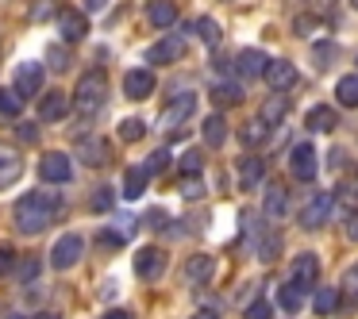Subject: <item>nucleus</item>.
<instances>
[{
	"label": "nucleus",
	"instance_id": "nucleus-1",
	"mask_svg": "<svg viewBox=\"0 0 358 319\" xmlns=\"http://www.w3.org/2000/svg\"><path fill=\"white\" fill-rule=\"evenodd\" d=\"M58 212H62V200H58L55 193L35 188V193L20 196V204H16V227L24 235H39V231H47V227L58 219Z\"/></svg>",
	"mask_w": 358,
	"mask_h": 319
},
{
	"label": "nucleus",
	"instance_id": "nucleus-2",
	"mask_svg": "<svg viewBox=\"0 0 358 319\" xmlns=\"http://www.w3.org/2000/svg\"><path fill=\"white\" fill-rule=\"evenodd\" d=\"M104 96H108V81H104L101 70H93V73H85V77L78 81V93H73L70 104L81 112V116H93V112L104 104Z\"/></svg>",
	"mask_w": 358,
	"mask_h": 319
},
{
	"label": "nucleus",
	"instance_id": "nucleus-3",
	"mask_svg": "<svg viewBox=\"0 0 358 319\" xmlns=\"http://www.w3.org/2000/svg\"><path fill=\"white\" fill-rule=\"evenodd\" d=\"M331 212H335V193H316V196H312V200L301 208V216H296V219H301L304 231H320V227L331 219Z\"/></svg>",
	"mask_w": 358,
	"mask_h": 319
},
{
	"label": "nucleus",
	"instance_id": "nucleus-4",
	"mask_svg": "<svg viewBox=\"0 0 358 319\" xmlns=\"http://www.w3.org/2000/svg\"><path fill=\"white\" fill-rule=\"evenodd\" d=\"M81 254H85V239L81 235H62L50 250V269H73L81 262Z\"/></svg>",
	"mask_w": 358,
	"mask_h": 319
},
{
	"label": "nucleus",
	"instance_id": "nucleus-5",
	"mask_svg": "<svg viewBox=\"0 0 358 319\" xmlns=\"http://www.w3.org/2000/svg\"><path fill=\"white\" fill-rule=\"evenodd\" d=\"M262 77H266V85H270L273 93H289V89L296 85V66L285 62V58H278V62H266Z\"/></svg>",
	"mask_w": 358,
	"mask_h": 319
},
{
	"label": "nucleus",
	"instance_id": "nucleus-6",
	"mask_svg": "<svg viewBox=\"0 0 358 319\" xmlns=\"http://www.w3.org/2000/svg\"><path fill=\"white\" fill-rule=\"evenodd\" d=\"M39 177L47 181V185H66V181L73 177V162H70L66 154H43Z\"/></svg>",
	"mask_w": 358,
	"mask_h": 319
},
{
	"label": "nucleus",
	"instance_id": "nucleus-7",
	"mask_svg": "<svg viewBox=\"0 0 358 319\" xmlns=\"http://www.w3.org/2000/svg\"><path fill=\"white\" fill-rule=\"evenodd\" d=\"M135 273H139L143 281H158V277L166 273V250L143 246L139 254H135Z\"/></svg>",
	"mask_w": 358,
	"mask_h": 319
},
{
	"label": "nucleus",
	"instance_id": "nucleus-8",
	"mask_svg": "<svg viewBox=\"0 0 358 319\" xmlns=\"http://www.w3.org/2000/svg\"><path fill=\"white\" fill-rule=\"evenodd\" d=\"M12 89H16L20 101H27V96H35L43 89V66L39 62H24L16 70V81H12Z\"/></svg>",
	"mask_w": 358,
	"mask_h": 319
},
{
	"label": "nucleus",
	"instance_id": "nucleus-9",
	"mask_svg": "<svg viewBox=\"0 0 358 319\" xmlns=\"http://www.w3.org/2000/svg\"><path fill=\"white\" fill-rule=\"evenodd\" d=\"M289 170L296 181H316V150L308 142H296L293 154H289Z\"/></svg>",
	"mask_w": 358,
	"mask_h": 319
},
{
	"label": "nucleus",
	"instance_id": "nucleus-10",
	"mask_svg": "<svg viewBox=\"0 0 358 319\" xmlns=\"http://www.w3.org/2000/svg\"><path fill=\"white\" fill-rule=\"evenodd\" d=\"M24 177V154L16 147H0V193Z\"/></svg>",
	"mask_w": 358,
	"mask_h": 319
},
{
	"label": "nucleus",
	"instance_id": "nucleus-11",
	"mask_svg": "<svg viewBox=\"0 0 358 319\" xmlns=\"http://www.w3.org/2000/svg\"><path fill=\"white\" fill-rule=\"evenodd\" d=\"M181 54H185V43H181L178 35H170V39L155 43V47L147 50V62H150V66H173Z\"/></svg>",
	"mask_w": 358,
	"mask_h": 319
},
{
	"label": "nucleus",
	"instance_id": "nucleus-12",
	"mask_svg": "<svg viewBox=\"0 0 358 319\" xmlns=\"http://www.w3.org/2000/svg\"><path fill=\"white\" fill-rule=\"evenodd\" d=\"M196 112V96L193 93H181V96H173L170 104H166V112H162V124L166 127H181L189 116Z\"/></svg>",
	"mask_w": 358,
	"mask_h": 319
},
{
	"label": "nucleus",
	"instance_id": "nucleus-13",
	"mask_svg": "<svg viewBox=\"0 0 358 319\" xmlns=\"http://www.w3.org/2000/svg\"><path fill=\"white\" fill-rule=\"evenodd\" d=\"M124 93H127V101H147V96L155 93V73L150 70H127Z\"/></svg>",
	"mask_w": 358,
	"mask_h": 319
},
{
	"label": "nucleus",
	"instance_id": "nucleus-14",
	"mask_svg": "<svg viewBox=\"0 0 358 319\" xmlns=\"http://www.w3.org/2000/svg\"><path fill=\"white\" fill-rule=\"evenodd\" d=\"M212 273H216V262H212L208 254H193V258L185 262V281H189L193 288L208 285V281H212Z\"/></svg>",
	"mask_w": 358,
	"mask_h": 319
},
{
	"label": "nucleus",
	"instance_id": "nucleus-15",
	"mask_svg": "<svg viewBox=\"0 0 358 319\" xmlns=\"http://www.w3.org/2000/svg\"><path fill=\"white\" fill-rule=\"evenodd\" d=\"M78 158L96 170V165H108L112 162V150H108V142H104V139H81L78 142Z\"/></svg>",
	"mask_w": 358,
	"mask_h": 319
},
{
	"label": "nucleus",
	"instance_id": "nucleus-16",
	"mask_svg": "<svg viewBox=\"0 0 358 319\" xmlns=\"http://www.w3.org/2000/svg\"><path fill=\"white\" fill-rule=\"evenodd\" d=\"M70 108H73V104L66 101V93H47L39 101V116L47 119V124H62V119L70 116Z\"/></svg>",
	"mask_w": 358,
	"mask_h": 319
},
{
	"label": "nucleus",
	"instance_id": "nucleus-17",
	"mask_svg": "<svg viewBox=\"0 0 358 319\" xmlns=\"http://www.w3.org/2000/svg\"><path fill=\"white\" fill-rule=\"evenodd\" d=\"M58 31H62L66 43H81L89 35V20L81 16V12H62V16H58Z\"/></svg>",
	"mask_w": 358,
	"mask_h": 319
},
{
	"label": "nucleus",
	"instance_id": "nucleus-18",
	"mask_svg": "<svg viewBox=\"0 0 358 319\" xmlns=\"http://www.w3.org/2000/svg\"><path fill=\"white\" fill-rule=\"evenodd\" d=\"M262 212H266L270 219H285V216H289V188H285V185H270V188H266Z\"/></svg>",
	"mask_w": 358,
	"mask_h": 319
},
{
	"label": "nucleus",
	"instance_id": "nucleus-19",
	"mask_svg": "<svg viewBox=\"0 0 358 319\" xmlns=\"http://www.w3.org/2000/svg\"><path fill=\"white\" fill-rule=\"evenodd\" d=\"M293 281H296V285H301V288H312V285H316V277H320V258L316 254H301V258H296V262H293Z\"/></svg>",
	"mask_w": 358,
	"mask_h": 319
},
{
	"label": "nucleus",
	"instance_id": "nucleus-20",
	"mask_svg": "<svg viewBox=\"0 0 358 319\" xmlns=\"http://www.w3.org/2000/svg\"><path fill=\"white\" fill-rule=\"evenodd\" d=\"M235 70H239V77H262L266 54L262 50H239V54H235Z\"/></svg>",
	"mask_w": 358,
	"mask_h": 319
},
{
	"label": "nucleus",
	"instance_id": "nucleus-21",
	"mask_svg": "<svg viewBox=\"0 0 358 319\" xmlns=\"http://www.w3.org/2000/svg\"><path fill=\"white\" fill-rule=\"evenodd\" d=\"M208 96H212L216 108H235V104H243V89L235 85V81H220V85H212Z\"/></svg>",
	"mask_w": 358,
	"mask_h": 319
},
{
	"label": "nucleus",
	"instance_id": "nucleus-22",
	"mask_svg": "<svg viewBox=\"0 0 358 319\" xmlns=\"http://www.w3.org/2000/svg\"><path fill=\"white\" fill-rule=\"evenodd\" d=\"M262 177H266V162H262V158L250 154V158H243V162H239V185L243 188H258V185H262Z\"/></svg>",
	"mask_w": 358,
	"mask_h": 319
},
{
	"label": "nucleus",
	"instance_id": "nucleus-23",
	"mask_svg": "<svg viewBox=\"0 0 358 319\" xmlns=\"http://www.w3.org/2000/svg\"><path fill=\"white\" fill-rule=\"evenodd\" d=\"M339 308H343V300H339V288H316V296H312V311H316L320 319L335 316Z\"/></svg>",
	"mask_w": 358,
	"mask_h": 319
},
{
	"label": "nucleus",
	"instance_id": "nucleus-24",
	"mask_svg": "<svg viewBox=\"0 0 358 319\" xmlns=\"http://www.w3.org/2000/svg\"><path fill=\"white\" fill-rule=\"evenodd\" d=\"M278 304H281V311H289V316H296V311L304 308V288L296 285V281H285V285L278 288Z\"/></svg>",
	"mask_w": 358,
	"mask_h": 319
},
{
	"label": "nucleus",
	"instance_id": "nucleus-25",
	"mask_svg": "<svg viewBox=\"0 0 358 319\" xmlns=\"http://www.w3.org/2000/svg\"><path fill=\"white\" fill-rule=\"evenodd\" d=\"M304 124H308V131H335V124H339V116H335V108H327V104H316V108L308 112V119H304Z\"/></svg>",
	"mask_w": 358,
	"mask_h": 319
},
{
	"label": "nucleus",
	"instance_id": "nucleus-26",
	"mask_svg": "<svg viewBox=\"0 0 358 319\" xmlns=\"http://www.w3.org/2000/svg\"><path fill=\"white\" fill-rule=\"evenodd\" d=\"M147 20L155 27H173L178 24V4H173V0H155L150 12H147Z\"/></svg>",
	"mask_w": 358,
	"mask_h": 319
},
{
	"label": "nucleus",
	"instance_id": "nucleus-27",
	"mask_svg": "<svg viewBox=\"0 0 358 319\" xmlns=\"http://www.w3.org/2000/svg\"><path fill=\"white\" fill-rule=\"evenodd\" d=\"M147 165H135V170H127V177H124V196L127 200H139L143 193H147Z\"/></svg>",
	"mask_w": 358,
	"mask_h": 319
},
{
	"label": "nucleus",
	"instance_id": "nucleus-28",
	"mask_svg": "<svg viewBox=\"0 0 358 319\" xmlns=\"http://www.w3.org/2000/svg\"><path fill=\"white\" fill-rule=\"evenodd\" d=\"M335 101H339L343 108H358V73L339 77V85H335Z\"/></svg>",
	"mask_w": 358,
	"mask_h": 319
},
{
	"label": "nucleus",
	"instance_id": "nucleus-29",
	"mask_svg": "<svg viewBox=\"0 0 358 319\" xmlns=\"http://www.w3.org/2000/svg\"><path fill=\"white\" fill-rule=\"evenodd\" d=\"M239 139L247 142V147H262L266 139H270V127L262 124V119H247V124H243V131H239Z\"/></svg>",
	"mask_w": 358,
	"mask_h": 319
},
{
	"label": "nucleus",
	"instance_id": "nucleus-30",
	"mask_svg": "<svg viewBox=\"0 0 358 319\" xmlns=\"http://www.w3.org/2000/svg\"><path fill=\"white\" fill-rule=\"evenodd\" d=\"M224 139H227L224 116H208L204 119V147H224Z\"/></svg>",
	"mask_w": 358,
	"mask_h": 319
},
{
	"label": "nucleus",
	"instance_id": "nucleus-31",
	"mask_svg": "<svg viewBox=\"0 0 358 319\" xmlns=\"http://www.w3.org/2000/svg\"><path fill=\"white\" fill-rule=\"evenodd\" d=\"M285 108H289V104H285V96L278 93V96H270V101L262 104V116H258V119H262L266 127H273V124H278L281 116H285Z\"/></svg>",
	"mask_w": 358,
	"mask_h": 319
},
{
	"label": "nucleus",
	"instance_id": "nucleus-32",
	"mask_svg": "<svg viewBox=\"0 0 358 319\" xmlns=\"http://www.w3.org/2000/svg\"><path fill=\"white\" fill-rule=\"evenodd\" d=\"M20 108H24V101L16 96V89H0V116H4V119H16Z\"/></svg>",
	"mask_w": 358,
	"mask_h": 319
},
{
	"label": "nucleus",
	"instance_id": "nucleus-33",
	"mask_svg": "<svg viewBox=\"0 0 358 319\" xmlns=\"http://www.w3.org/2000/svg\"><path fill=\"white\" fill-rule=\"evenodd\" d=\"M116 135H120V139H124V142H139L143 135H147V127H143L139 119H124V124L116 127Z\"/></svg>",
	"mask_w": 358,
	"mask_h": 319
},
{
	"label": "nucleus",
	"instance_id": "nucleus-34",
	"mask_svg": "<svg viewBox=\"0 0 358 319\" xmlns=\"http://www.w3.org/2000/svg\"><path fill=\"white\" fill-rule=\"evenodd\" d=\"M339 300H343V308H358V269L347 273V288L339 292Z\"/></svg>",
	"mask_w": 358,
	"mask_h": 319
},
{
	"label": "nucleus",
	"instance_id": "nucleus-35",
	"mask_svg": "<svg viewBox=\"0 0 358 319\" xmlns=\"http://www.w3.org/2000/svg\"><path fill=\"white\" fill-rule=\"evenodd\" d=\"M196 35H201V39L208 43V47H216V43H220V27H216V20L201 16V20H196Z\"/></svg>",
	"mask_w": 358,
	"mask_h": 319
},
{
	"label": "nucleus",
	"instance_id": "nucleus-36",
	"mask_svg": "<svg viewBox=\"0 0 358 319\" xmlns=\"http://www.w3.org/2000/svg\"><path fill=\"white\" fill-rule=\"evenodd\" d=\"M335 196H343V200H347L350 208H358V173L343 177V185H339V193H335Z\"/></svg>",
	"mask_w": 358,
	"mask_h": 319
},
{
	"label": "nucleus",
	"instance_id": "nucleus-37",
	"mask_svg": "<svg viewBox=\"0 0 358 319\" xmlns=\"http://www.w3.org/2000/svg\"><path fill=\"white\" fill-rule=\"evenodd\" d=\"M201 165H204L201 150H189V154L181 158V173H185V177H196V173H201Z\"/></svg>",
	"mask_w": 358,
	"mask_h": 319
},
{
	"label": "nucleus",
	"instance_id": "nucleus-38",
	"mask_svg": "<svg viewBox=\"0 0 358 319\" xmlns=\"http://www.w3.org/2000/svg\"><path fill=\"white\" fill-rule=\"evenodd\" d=\"M278 250H281L278 235H262V242H258V258H266V262H273V258H278Z\"/></svg>",
	"mask_w": 358,
	"mask_h": 319
},
{
	"label": "nucleus",
	"instance_id": "nucleus-39",
	"mask_svg": "<svg viewBox=\"0 0 358 319\" xmlns=\"http://www.w3.org/2000/svg\"><path fill=\"white\" fill-rule=\"evenodd\" d=\"M47 66H50L55 73H62L66 66H70V54H66L62 47H50V50H47Z\"/></svg>",
	"mask_w": 358,
	"mask_h": 319
},
{
	"label": "nucleus",
	"instance_id": "nucleus-40",
	"mask_svg": "<svg viewBox=\"0 0 358 319\" xmlns=\"http://www.w3.org/2000/svg\"><path fill=\"white\" fill-rule=\"evenodd\" d=\"M247 319H273V304L270 300H255L247 308Z\"/></svg>",
	"mask_w": 358,
	"mask_h": 319
},
{
	"label": "nucleus",
	"instance_id": "nucleus-41",
	"mask_svg": "<svg viewBox=\"0 0 358 319\" xmlns=\"http://www.w3.org/2000/svg\"><path fill=\"white\" fill-rule=\"evenodd\" d=\"M312 54H316V62H320V66H331V62H335V54H339V47H335V43H320V47L312 50Z\"/></svg>",
	"mask_w": 358,
	"mask_h": 319
},
{
	"label": "nucleus",
	"instance_id": "nucleus-42",
	"mask_svg": "<svg viewBox=\"0 0 358 319\" xmlns=\"http://www.w3.org/2000/svg\"><path fill=\"white\" fill-rule=\"evenodd\" d=\"M16 277H20V281L39 277V258H24V262H20V269H16Z\"/></svg>",
	"mask_w": 358,
	"mask_h": 319
},
{
	"label": "nucleus",
	"instance_id": "nucleus-43",
	"mask_svg": "<svg viewBox=\"0 0 358 319\" xmlns=\"http://www.w3.org/2000/svg\"><path fill=\"white\" fill-rule=\"evenodd\" d=\"M166 165H170V150H155L150 162H147V173H158V170H166Z\"/></svg>",
	"mask_w": 358,
	"mask_h": 319
},
{
	"label": "nucleus",
	"instance_id": "nucleus-44",
	"mask_svg": "<svg viewBox=\"0 0 358 319\" xmlns=\"http://www.w3.org/2000/svg\"><path fill=\"white\" fill-rule=\"evenodd\" d=\"M343 235H347V239H358V208H350L347 216H343Z\"/></svg>",
	"mask_w": 358,
	"mask_h": 319
},
{
	"label": "nucleus",
	"instance_id": "nucleus-45",
	"mask_svg": "<svg viewBox=\"0 0 358 319\" xmlns=\"http://www.w3.org/2000/svg\"><path fill=\"white\" fill-rule=\"evenodd\" d=\"M93 208L96 212H108L112 208V193H108V188H96V193H93Z\"/></svg>",
	"mask_w": 358,
	"mask_h": 319
},
{
	"label": "nucleus",
	"instance_id": "nucleus-46",
	"mask_svg": "<svg viewBox=\"0 0 358 319\" xmlns=\"http://www.w3.org/2000/svg\"><path fill=\"white\" fill-rule=\"evenodd\" d=\"M201 193H204V185H201V181H196V177L181 181V196H193V200H196V196H201Z\"/></svg>",
	"mask_w": 358,
	"mask_h": 319
},
{
	"label": "nucleus",
	"instance_id": "nucleus-47",
	"mask_svg": "<svg viewBox=\"0 0 358 319\" xmlns=\"http://www.w3.org/2000/svg\"><path fill=\"white\" fill-rule=\"evenodd\" d=\"M293 31H296V35H312V31H316V16H301V20L293 24Z\"/></svg>",
	"mask_w": 358,
	"mask_h": 319
},
{
	"label": "nucleus",
	"instance_id": "nucleus-48",
	"mask_svg": "<svg viewBox=\"0 0 358 319\" xmlns=\"http://www.w3.org/2000/svg\"><path fill=\"white\" fill-rule=\"evenodd\" d=\"M12 265H16V254L12 250H0V273H12Z\"/></svg>",
	"mask_w": 358,
	"mask_h": 319
},
{
	"label": "nucleus",
	"instance_id": "nucleus-49",
	"mask_svg": "<svg viewBox=\"0 0 358 319\" xmlns=\"http://www.w3.org/2000/svg\"><path fill=\"white\" fill-rule=\"evenodd\" d=\"M101 242H104V246H124V239H120V231H101Z\"/></svg>",
	"mask_w": 358,
	"mask_h": 319
},
{
	"label": "nucleus",
	"instance_id": "nucleus-50",
	"mask_svg": "<svg viewBox=\"0 0 358 319\" xmlns=\"http://www.w3.org/2000/svg\"><path fill=\"white\" fill-rule=\"evenodd\" d=\"M20 139L31 142V139H39V131H35V127H20Z\"/></svg>",
	"mask_w": 358,
	"mask_h": 319
},
{
	"label": "nucleus",
	"instance_id": "nucleus-51",
	"mask_svg": "<svg viewBox=\"0 0 358 319\" xmlns=\"http://www.w3.org/2000/svg\"><path fill=\"white\" fill-rule=\"evenodd\" d=\"M47 16H50V4H47V0H43L39 8H35V20H47Z\"/></svg>",
	"mask_w": 358,
	"mask_h": 319
},
{
	"label": "nucleus",
	"instance_id": "nucleus-52",
	"mask_svg": "<svg viewBox=\"0 0 358 319\" xmlns=\"http://www.w3.org/2000/svg\"><path fill=\"white\" fill-rule=\"evenodd\" d=\"M104 4H108V0H85V8H89V12H101Z\"/></svg>",
	"mask_w": 358,
	"mask_h": 319
},
{
	"label": "nucleus",
	"instance_id": "nucleus-53",
	"mask_svg": "<svg viewBox=\"0 0 358 319\" xmlns=\"http://www.w3.org/2000/svg\"><path fill=\"white\" fill-rule=\"evenodd\" d=\"M104 319H131V316H127V311H108Z\"/></svg>",
	"mask_w": 358,
	"mask_h": 319
},
{
	"label": "nucleus",
	"instance_id": "nucleus-54",
	"mask_svg": "<svg viewBox=\"0 0 358 319\" xmlns=\"http://www.w3.org/2000/svg\"><path fill=\"white\" fill-rule=\"evenodd\" d=\"M193 319H216V311H196Z\"/></svg>",
	"mask_w": 358,
	"mask_h": 319
},
{
	"label": "nucleus",
	"instance_id": "nucleus-55",
	"mask_svg": "<svg viewBox=\"0 0 358 319\" xmlns=\"http://www.w3.org/2000/svg\"><path fill=\"white\" fill-rule=\"evenodd\" d=\"M35 319H58V316H55V311H43V316H35Z\"/></svg>",
	"mask_w": 358,
	"mask_h": 319
},
{
	"label": "nucleus",
	"instance_id": "nucleus-56",
	"mask_svg": "<svg viewBox=\"0 0 358 319\" xmlns=\"http://www.w3.org/2000/svg\"><path fill=\"white\" fill-rule=\"evenodd\" d=\"M4 319H27V316H20V311H12V316H4Z\"/></svg>",
	"mask_w": 358,
	"mask_h": 319
},
{
	"label": "nucleus",
	"instance_id": "nucleus-57",
	"mask_svg": "<svg viewBox=\"0 0 358 319\" xmlns=\"http://www.w3.org/2000/svg\"><path fill=\"white\" fill-rule=\"evenodd\" d=\"M350 4H355V8H358V0H350Z\"/></svg>",
	"mask_w": 358,
	"mask_h": 319
},
{
	"label": "nucleus",
	"instance_id": "nucleus-58",
	"mask_svg": "<svg viewBox=\"0 0 358 319\" xmlns=\"http://www.w3.org/2000/svg\"><path fill=\"white\" fill-rule=\"evenodd\" d=\"M355 269H358V265H355Z\"/></svg>",
	"mask_w": 358,
	"mask_h": 319
}]
</instances>
